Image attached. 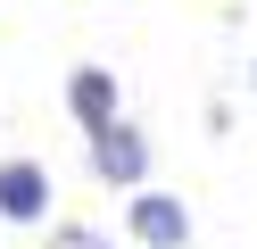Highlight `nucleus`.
<instances>
[{"instance_id": "1", "label": "nucleus", "mask_w": 257, "mask_h": 249, "mask_svg": "<svg viewBox=\"0 0 257 249\" xmlns=\"http://www.w3.org/2000/svg\"><path fill=\"white\" fill-rule=\"evenodd\" d=\"M133 232H141V241H150V249H183V241H191V216L174 208V199H158V191H141V199H133Z\"/></svg>"}, {"instance_id": "3", "label": "nucleus", "mask_w": 257, "mask_h": 249, "mask_svg": "<svg viewBox=\"0 0 257 249\" xmlns=\"http://www.w3.org/2000/svg\"><path fill=\"white\" fill-rule=\"evenodd\" d=\"M91 166H100L108 183H133V175H141V141H133L124 125H100V149H91Z\"/></svg>"}, {"instance_id": "2", "label": "nucleus", "mask_w": 257, "mask_h": 249, "mask_svg": "<svg viewBox=\"0 0 257 249\" xmlns=\"http://www.w3.org/2000/svg\"><path fill=\"white\" fill-rule=\"evenodd\" d=\"M0 208H9V216H42V208H50L42 166H0Z\"/></svg>"}, {"instance_id": "4", "label": "nucleus", "mask_w": 257, "mask_h": 249, "mask_svg": "<svg viewBox=\"0 0 257 249\" xmlns=\"http://www.w3.org/2000/svg\"><path fill=\"white\" fill-rule=\"evenodd\" d=\"M108 108H116V83H108L100 66H83V75H75V116L100 133V125H108Z\"/></svg>"}]
</instances>
